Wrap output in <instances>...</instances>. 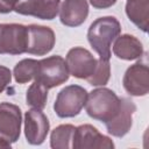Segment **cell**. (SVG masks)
Instances as JSON below:
<instances>
[{"label":"cell","instance_id":"cell-17","mask_svg":"<svg viewBox=\"0 0 149 149\" xmlns=\"http://www.w3.org/2000/svg\"><path fill=\"white\" fill-rule=\"evenodd\" d=\"M73 125H59L50 135V147L52 149H69L72 146V136L74 132Z\"/></svg>","mask_w":149,"mask_h":149},{"label":"cell","instance_id":"cell-10","mask_svg":"<svg viewBox=\"0 0 149 149\" xmlns=\"http://www.w3.org/2000/svg\"><path fill=\"white\" fill-rule=\"evenodd\" d=\"M126 92L133 97H143L149 92V69L147 63L136 62L130 65L122 78Z\"/></svg>","mask_w":149,"mask_h":149},{"label":"cell","instance_id":"cell-23","mask_svg":"<svg viewBox=\"0 0 149 149\" xmlns=\"http://www.w3.org/2000/svg\"><path fill=\"white\" fill-rule=\"evenodd\" d=\"M90 3L97 9H105L112 7L118 0H88Z\"/></svg>","mask_w":149,"mask_h":149},{"label":"cell","instance_id":"cell-18","mask_svg":"<svg viewBox=\"0 0 149 149\" xmlns=\"http://www.w3.org/2000/svg\"><path fill=\"white\" fill-rule=\"evenodd\" d=\"M47 100H48V88L40 81L34 80V83L28 87L26 93L27 105H29L33 108L43 109L47 105Z\"/></svg>","mask_w":149,"mask_h":149},{"label":"cell","instance_id":"cell-5","mask_svg":"<svg viewBox=\"0 0 149 149\" xmlns=\"http://www.w3.org/2000/svg\"><path fill=\"white\" fill-rule=\"evenodd\" d=\"M22 114L19 106L10 102L0 104V148H10L21 133Z\"/></svg>","mask_w":149,"mask_h":149},{"label":"cell","instance_id":"cell-20","mask_svg":"<svg viewBox=\"0 0 149 149\" xmlns=\"http://www.w3.org/2000/svg\"><path fill=\"white\" fill-rule=\"evenodd\" d=\"M111 77V65L109 61L99 58L97 61V66L93 73L86 78L87 83L92 86H105Z\"/></svg>","mask_w":149,"mask_h":149},{"label":"cell","instance_id":"cell-1","mask_svg":"<svg viewBox=\"0 0 149 149\" xmlns=\"http://www.w3.org/2000/svg\"><path fill=\"white\" fill-rule=\"evenodd\" d=\"M121 24L114 16H102L93 21L87 30V41L99 58L109 61L112 42L120 35Z\"/></svg>","mask_w":149,"mask_h":149},{"label":"cell","instance_id":"cell-6","mask_svg":"<svg viewBox=\"0 0 149 149\" xmlns=\"http://www.w3.org/2000/svg\"><path fill=\"white\" fill-rule=\"evenodd\" d=\"M28 28L20 23H0V55H21L27 51Z\"/></svg>","mask_w":149,"mask_h":149},{"label":"cell","instance_id":"cell-2","mask_svg":"<svg viewBox=\"0 0 149 149\" xmlns=\"http://www.w3.org/2000/svg\"><path fill=\"white\" fill-rule=\"evenodd\" d=\"M120 107V98L107 87H98L87 94L85 109L88 116L104 123L112 120Z\"/></svg>","mask_w":149,"mask_h":149},{"label":"cell","instance_id":"cell-8","mask_svg":"<svg viewBox=\"0 0 149 149\" xmlns=\"http://www.w3.org/2000/svg\"><path fill=\"white\" fill-rule=\"evenodd\" d=\"M97 61L98 59L83 47L70 49L65 58L69 73L79 79H86L93 73L97 66Z\"/></svg>","mask_w":149,"mask_h":149},{"label":"cell","instance_id":"cell-21","mask_svg":"<svg viewBox=\"0 0 149 149\" xmlns=\"http://www.w3.org/2000/svg\"><path fill=\"white\" fill-rule=\"evenodd\" d=\"M12 81V72L8 68L0 65V93H2Z\"/></svg>","mask_w":149,"mask_h":149},{"label":"cell","instance_id":"cell-7","mask_svg":"<svg viewBox=\"0 0 149 149\" xmlns=\"http://www.w3.org/2000/svg\"><path fill=\"white\" fill-rule=\"evenodd\" d=\"M71 148L73 149H93V148L113 149L114 142L108 136L102 135L92 125H80L74 128Z\"/></svg>","mask_w":149,"mask_h":149},{"label":"cell","instance_id":"cell-16","mask_svg":"<svg viewBox=\"0 0 149 149\" xmlns=\"http://www.w3.org/2000/svg\"><path fill=\"white\" fill-rule=\"evenodd\" d=\"M126 14L129 21H132L143 33L148 31L149 0H127Z\"/></svg>","mask_w":149,"mask_h":149},{"label":"cell","instance_id":"cell-22","mask_svg":"<svg viewBox=\"0 0 149 149\" xmlns=\"http://www.w3.org/2000/svg\"><path fill=\"white\" fill-rule=\"evenodd\" d=\"M20 0H0V14H7L14 10Z\"/></svg>","mask_w":149,"mask_h":149},{"label":"cell","instance_id":"cell-11","mask_svg":"<svg viewBox=\"0 0 149 149\" xmlns=\"http://www.w3.org/2000/svg\"><path fill=\"white\" fill-rule=\"evenodd\" d=\"M28 28V42L27 51L30 55L44 56L52 50L56 43V36L54 30L47 26L29 24Z\"/></svg>","mask_w":149,"mask_h":149},{"label":"cell","instance_id":"cell-15","mask_svg":"<svg viewBox=\"0 0 149 149\" xmlns=\"http://www.w3.org/2000/svg\"><path fill=\"white\" fill-rule=\"evenodd\" d=\"M113 54L123 61L139 59L143 55V45L137 37L129 34H123L114 40Z\"/></svg>","mask_w":149,"mask_h":149},{"label":"cell","instance_id":"cell-12","mask_svg":"<svg viewBox=\"0 0 149 149\" xmlns=\"http://www.w3.org/2000/svg\"><path fill=\"white\" fill-rule=\"evenodd\" d=\"M136 111V105L128 98H120V107L115 116L105 123L108 134L115 137H123L132 128L133 115Z\"/></svg>","mask_w":149,"mask_h":149},{"label":"cell","instance_id":"cell-14","mask_svg":"<svg viewBox=\"0 0 149 149\" xmlns=\"http://www.w3.org/2000/svg\"><path fill=\"white\" fill-rule=\"evenodd\" d=\"M88 15L86 0H64L59 8V20L66 27H78L85 22Z\"/></svg>","mask_w":149,"mask_h":149},{"label":"cell","instance_id":"cell-4","mask_svg":"<svg viewBox=\"0 0 149 149\" xmlns=\"http://www.w3.org/2000/svg\"><path fill=\"white\" fill-rule=\"evenodd\" d=\"M87 91L79 85H69L62 88L55 100L54 111L57 116L73 118L80 113L87 99Z\"/></svg>","mask_w":149,"mask_h":149},{"label":"cell","instance_id":"cell-9","mask_svg":"<svg viewBox=\"0 0 149 149\" xmlns=\"http://www.w3.org/2000/svg\"><path fill=\"white\" fill-rule=\"evenodd\" d=\"M49 129V120L42 109L31 108L24 113V136L29 144H42L47 139Z\"/></svg>","mask_w":149,"mask_h":149},{"label":"cell","instance_id":"cell-3","mask_svg":"<svg viewBox=\"0 0 149 149\" xmlns=\"http://www.w3.org/2000/svg\"><path fill=\"white\" fill-rule=\"evenodd\" d=\"M70 77L66 62L62 56L55 55L43 59L37 63L35 80L43 84L48 90L59 86L68 81Z\"/></svg>","mask_w":149,"mask_h":149},{"label":"cell","instance_id":"cell-19","mask_svg":"<svg viewBox=\"0 0 149 149\" xmlns=\"http://www.w3.org/2000/svg\"><path fill=\"white\" fill-rule=\"evenodd\" d=\"M37 63L38 61L33 59V58H24L20 61L13 70V76H14L15 81L19 84H26L35 79Z\"/></svg>","mask_w":149,"mask_h":149},{"label":"cell","instance_id":"cell-13","mask_svg":"<svg viewBox=\"0 0 149 149\" xmlns=\"http://www.w3.org/2000/svg\"><path fill=\"white\" fill-rule=\"evenodd\" d=\"M61 0H20L14 10L41 20H54L59 12Z\"/></svg>","mask_w":149,"mask_h":149}]
</instances>
